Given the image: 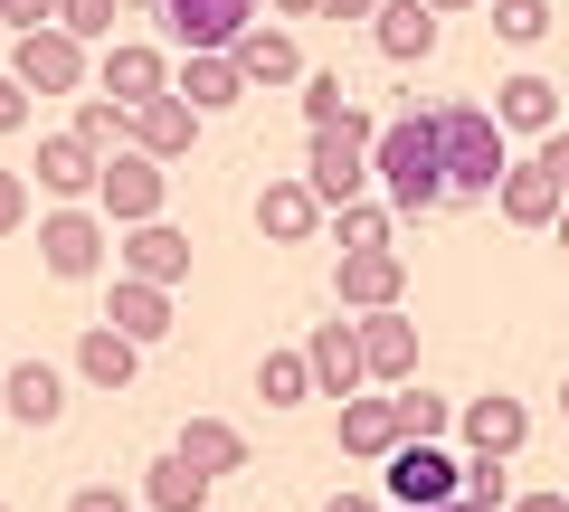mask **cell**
Here are the masks:
<instances>
[{
	"label": "cell",
	"mask_w": 569,
	"mask_h": 512,
	"mask_svg": "<svg viewBox=\"0 0 569 512\" xmlns=\"http://www.w3.org/2000/svg\"><path fill=\"white\" fill-rule=\"evenodd\" d=\"M67 512H133V493L123 484H86V493H67Z\"/></svg>",
	"instance_id": "obj_39"
},
{
	"label": "cell",
	"mask_w": 569,
	"mask_h": 512,
	"mask_svg": "<svg viewBox=\"0 0 569 512\" xmlns=\"http://www.w3.org/2000/svg\"><path fill=\"white\" fill-rule=\"evenodd\" d=\"M171 455H181V465H200L209 484H219V474H238V465H247V436L228 428V418H190V428H181V446H171Z\"/></svg>",
	"instance_id": "obj_26"
},
{
	"label": "cell",
	"mask_w": 569,
	"mask_h": 512,
	"mask_svg": "<svg viewBox=\"0 0 569 512\" xmlns=\"http://www.w3.org/2000/svg\"><path fill=\"white\" fill-rule=\"evenodd\" d=\"M67 133H77V143L96 152V162H114V152H133V114H123V104H104V96H86Z\"/></svg>",
	"instance_id": "obj_28"
},
{
	"label": "cell",
	"mask_w": 569,
	"mask_h": 512,
	"mask_svg": "<svg viewBox=\"0 0 569 512\" xmlns=\"http://www.w3.org/2000/svg\"><path fill=\"white\" fill-rule=\"evenodd\" d=\"M190 133H200V114H190L181 96H152V104L133 114V152H142V162H181Z\"/></svg>",
	"instance_id": "obj_21"
},
{
	"label": "cell",
	"mask_w": 569,
	"mask_h": 512,
	"mask_svg": "<svg viewBox=\"0 0 569 512\" xmlns=\"http://www.w3.org/2000/svg\"><path fill=\"white\" fill-rule=\"evenodd\" d=\"M104 323H114L123 342H162V332L181 323V313H171V294H162V285H142V275H123V285H114V304H104Z\"/></svg>",
	"instance_id": "obj_22"
},
{
	"label": "cell",
	"mask_w": 569,
	"mask_h": 512,
	"mask_svg": "<svg viewBox=\"0 0 569 512\" xmlns=\"http://www.w3.org/2000/svg\"><path fill=\"white\" fill-rule=\"evenodd\" d=\"M560 409H569V390H560Z\"/></svg>",
	"instance_id": "obj_49"
},
{
	"label": "cell",
	"mask_w": 569,
	"mask_h": 512,
	"mask_svg": "<svg viewBox=\"0 0 569 512\" xmlns=\"http://www.w3.org/2000/svg\"><path fill=\"white\" fill-rule=\"evenodd\" d=\"M427 512H475V503H427Z\"/></svg>",
	"instance_id": "obj_48"
},
{
	"label": "cell",
	"mask_w": 569,
	"mask_h": 512,
	"mask_svg": "<svg viewBox=\"0 0 569 512\" xmlns=\"http://www.w3.org/2000/svg\"><path fill=\"white\" fill-rule=\"evenodd\" d=\"M389 399H399V436H418V446H437V436L456 428V409L437 390H389Z\"/></svg>",
	"instance_id": "obj_32"
},
{
	"label": "cell",
	"mask_w": 569,
	"mask_h": 512,
	"mask_svg": "<svg viewBox=\"0 0 569 512\" xmlns=\"http://www.w3.org/2000/svg\"><path fill=\"white\" fill-rule=\"evenodd\" d=\"M437 152H447V190L456 200H493L503 171H512L493 104H437Z\"/></svg>",
	"instance_id": "obj_2"
},
{
	"label": "cell",
	"mask_w": 569,
	"mask_h": 512,
	"mask_svg": "<svg viewBox=\"0 0 569 512\" xmlns=\"http://www.w3.org/2000/svg\"><path fill=\"white\" fill-rule=\"evenodd\" d=\"M512 512H569V493H522Z\"/></svg>",
	"instance_id": "obj_43"
},
{
	"label": "cell",
	"mask_w": 569,
	"mask_h": 512,
	"mask_svg": "<svg viewBox=\"0 0 569 512\" xmlns=\"http://www.w3.org/2000/svg\"><path fill=\"white\" fill-rule=\"evenodd\" d=\"M10 228H29V181L20 171H0V238H10Z\"/></svg>",
	"instance_id": "obj_38"
},
{
	"label": "cell",
	"mask_w": 569,
	"mask_h": 512,
	"mask_svg": "<svg viewBox=\"0 0 569 512\" xmlns=\"http://www.w3.org/2000/svg\"><path fill=\"white\" fill-rule=\"evenodd\" d=\"M323 512H370V503H361V493H332V503H323Z\"/></svg>",
	"instance_id": "obj_44"
},
{
	"label": "cell",
	"mask_w": 569,
	"mask_h": 512,
	"mask_svg": "<svg viewBox=\"0 0 569 512\" xmlns=\"http://www.w3.org/2000/svg\"><path fill=\"white\" fill-rule=\"evenodd\" d=\"M323 20H380V0H323Z\"/></svg>",
	"instance_id": "obj_42"
},
{
	"label": "cell",
	"mask_w": 569,
	"mask_h": 512,
	"mask_svg": "<svg viewBox=\"0 0 569 512\" xmlns=\"http://www.w3.org/2000/svg\"><path fill=\"white\" fill-rule=\"evenodd\" d=\"M493 123H503V133H560V86L550 77H503L493 86Z\"/></svg>",
	"instance_id": "obj_16"
},
{
	"label": "cell",
	"mask_w": 569,
	"mask_h": 512,
	"mask_svg": "<svg viewBox=\"0 0 569 512\" xmlns=\"http://www.w3.org/2000/svg\"><path fill=\"white\" fill-rule=\"evenodd\" d=\"M276 10H323V0H276Z\"/></svg>",
	"instance_id": "obj_46"
},
{
	"label": "cell",
	"mask_w": 569,
	"mask_h": 512,
	"mask_svg": "<svg viewBox=\"0 0 569 512\" xmlns=\"http://www.w3.org/2000/svg\"><path fill=\"white\" fill-rule=\"evenodd\" d=\"M257 399H266V409H305V399H313L305 351H266V361H257Z\"/></svg>",
	"instance_id": "obj_30"
},
{
	"label": "cell",
	"mask_w": 569,
	"mask_h": 512,
	"mask_svg": "<svg viewBox=\"0 0 569 512\" xmlns=\"http://www.w3.org/2000/svg\"><path fill=\"white\" fill-rule=\"evenodd\" d=\"M123 275H142V285H181V275H190V238H181V228H171V219H152V228H133V238H123Z\"/></svg>",
	"instance_id": "obj_14"
},
{
	"label": "cell",
	"mask_w": 569,
	"mask_h": 512,
	"mask_svg": "<svg viewBox=\"0 0 569 512\" xmlns=\"http://www.w3.org/2000/svg\"><path fill=\"white\" fill-rule=\"evenodd\" d=\"M361 370L370 380H408V370H418V323H408V313H361Z\"/></svg>",
	"instance_id": "obj_17"
},
{
	"label": "cell",
	"mask_w": 569,
	"mask_h": 512,
	"mask_svg": "<svg viewBox=\"0 0 569 512\" xmlns=\"http://www.w3.org/2000/svg\"><path fill=\"white\" fill-rule=\"evenodd\" d=\"M313 219H323V200H313L305 181H266V190H257V228H266V238H276V247L313 238Z\"/></svg>",
	"instance_id": "obj_25"
},
{
	"label": "cell",
	"mask_w": 569,
	"mask_h": 512,
	"mask_svg": "<svg viewBox=\"0 0 569 512\" xmlns=\"http://www.w3.org/2000/svg\"><path fill=\"white\" fill-rule=\"evenodd\" d=\"M58 10H67V0H0V29H20V39H29V29H58Z\"/></svg>",
	"instance_id": "obj_37"
},
{
	"label": "cell",
	"mask_w": 569,
	"mask_h": 512,
	"mask_svg": "<svg viewBox=\"0 0 569 512\" xmlns=\"http://www.w3.org/2000/svg\"><path fill=\"white\" fill-rule=\"evenodd\" d=\"M370 143H380V123L351 104V114H332V123H313V171H305V190L323 209H351L361 200V181H370Z\"/></svg>",
	"instance_id": "obj_3"
},
{
	"label": "cell",
	"mask_w": 569,
	"mask_h": 512,
	"mask_svg": "<svg viewBox=\"0 0 569 512\" xmlns=\"http://www.w3.org/2000/svg\"><path fill=\"white\" fill-rule=\"evenodd\" d=\"M370 39H380V58L418 67V58H437V10H427V0H380Z\"/></svg>",
	"instance_id": "obj_18"
},
{
	"label": "cell",
	"mask_w": 569,
	"mask_h": 512,
	"mask_svg": "<svg viewBox=\"0 0 569 512\" xmlns=\"http://www.w3.org/2000/svg\"><path fill=\"white\" fill-rule=\"evenodd\" d=\"M39 267L67 275V285H86V275L104 267V219L96 209H48L39 219Z\"/></svg>",
	"instance_id": "obj_7"
},
{
	"label": "cell",
	"mask_w": 569,
	"mask_h": 512,
	"mask_svg": "<svg viewBox=\"0 0 569 512\" xmlns=\"http://www.w3.org/2000/svg\"><path fill=\"white\" fill-rule=\"evenodd\" d=\"M493 29H503L512 48H531V39H550V0H493Z\"/></svg>",
	"instance_id": "obj_34"
},
{
	"label": "cell",
	"mask_w": 569,
	"mask_h": 512,
	"mask_svg": "<svg viewBox=\"0 0 569 512\" xmlns=\"http://www.w3.org/2000/svg\"><path fill=\"white\" fill-rule=\"evenodd\" d=\"M142 503H152V512H200L209 503V474L181 465V455H162V465L142 474Z\"/></svg>",
	"instance_id": "obj_29"
},
{
	"label": "cell",
	"mask_w": 569,
	"mask_h": 512,
	"mask_svg": "<svg viewBox=\"0 0 569 512\" xmlns=\"http://www.w3.org/2000/svg\"><path fill=\"white\" fill-rule=\"evenodd\" d=\"M96 209H104V219H123V228H152V219H162V162L114 152L104 181H96Z\"/></svg>",
	"instance_id": "obj_10"
},
{
	"label": "cell",
	"mask_w": 569,
	"mask_h": 512,
	"mask_svg": "<svg viewBox=\"0 0 569 512\" xmlns=\"http://www.w3.org/2000/svg\"><path fill=\"white\" fill-rule=\"evenodd\" d=\"M332 238H342V257H389V209H370V200L332 209Z\"/></svg>",
	"instance_id": "obj_31"
},
{
	"label": "cell",
	"mask_w": 569,
	"mask_h": 512,
	"mask_svg": "<svg viewBox=\"0 0 569 512\" xmlns=\"http://www.w3.org/2000/svg\"><path fill=\"white\" fill-rule=\"evenodd\" d=\"M493 200H503V219H512V228H560L569 190L550 181V162L531 152V162H512V171H503V190H493Z\"/></svg>",
	"instance_id": "obj_13"
},
{
	"label": "cell",
	"mask_w": 569,
	"mask_h": 512,
	"mask_svg": "<svg viewBox=\"0 0 569 512\" xmlns=\"http://www.w3.org/2000/svg\"><path fill=\"white\" fill-rule=\"evenodd\" d=\"M389 503H399V512H427V503H466V465H456L447 446H418V436H408V446L389 455Z\"/></svg>",
	"instance_id": "obj_6"
},
{
	"label": "cell",
	"mask_w": 569,
	"mask_h": 512,
	"mask_svg": "<svg viewBox=\"0 0 569 512\" xmlns=\"http://www.w3.org/2000/svg\"><path fill=\"white\" fill-rule=\"evenodd\" d=\"M171 96H181L190 114H228V104L247 96V77H238V58H190V67H171Z\"/></svg>",
	"instance_id": "obj_23"
},
{
	"label": "cell",
	"mask_w": 569,
	"mask_h": 512,
	"mask_svg": "<svg viewBox=\"0 0 569 512\" xmlns=\"http://www.w3.org/2000/svg\"><path fill=\"white\" fill-rule=\"evenodd\" d=\"M96 96H104V104H123V114H142L152 96H171V67H162V48L114 39V48H104V67H96Z\"/></svg>",
	"instance_id": "obj_8"
},
{
	"label": "cell",
	"mask_w": 569,
	"mask_h": 512,
	"mask_svg": "<svg viewBox=\"0 0 569 512\" xmlns=\"http://www.w3.org/2000/svg\"><path fill=\"white\" fill-rule=\"evenodd\" d=\"M427 10H437V20H447V10H475V0H427Z\"/></svg>",
	"instance_id": "obj_45"
},
{
	"label": "cell",
	"mask_w": 569,
	"mask_h": 512,
	"mask_svg": "<svg viewBox=\"0 0 569 512\" xmlns=\"http://www.w3.org/2000/svg\"><path fill=\"white\" fill-rule=\"evenodd\" d=\"M408 267L399 257H342V313H399Z\"/></svg>",
	"instance_id": "obj_20"
},
{
	"label": "cell",
	"mask_w": 569,
	"mask_h": 512,
	"mask_svg": "<svg viewBox=\"0 0 569 512\" xmlns=\"http://www.w3.org/2000/svg\"><path fill=\"white\" fill-rule=\"evenodd\" d=\"M152 20L190 48V58H228L257 29V0H152Z\"/></svg>",
	"instance_id": "obj_4"
},
{
	"label": "cell",
	"mask_w": 569,
	"mask_h": 512,
	"mask_svg": "<svg viewBox=\"0 0 569 512\" xmlns=\"http://www.w3.org/2000/svg\"><path fill=\"white\" fill-rule=\"evenodd\" d=\"M305 370H313V390H332V399H361V332L332 313V323H313V342H305Z\"/></svg>",
	"instance_id": "obj_12"
},
{
	"label": "cell",
	"mask_w": 569,
	"mask_h": 512,
	"mask_svg": "<svg viewBox=\"0 0 569 512\" xmlns=\"http://www.w3.org/2000/svg\"><path fill=\"white\" fill-rule=\"evenodd\" d=\"M456 428H466V455L512 465V455H522V436H531V409H522L512 390H485V399H466V409H456Z\"/></svg>",
	"instance_id": "obj_9"
},
{
	"label": "cell",
	"mask_w": 569,
	"mask_h": 512,
	"mask_svg": "<svg viewBox=\"0 0 569 512\" xmlns=\"http://www.w3.org/2000/svg\"><path fill=\"white\" fill-rule=\"evenodd\" d=\"M0 418H20V428H58V418H67V380L48 361H20L10 380H0Z\"/></svg>",
	"instance_id": "obj_15"
},
{
	"label": "cell",
	"mask_w": 569,
	"mask_h": 512,
	"mask_svg": "<svg viewBox=\"0 0 569 512\" xmlns=\"http://www.w3.org/2000/svg\"><path fill=\"white\" fill-rule=\"evenodd\" d=\"M305 114H313V123H332V114H351V96H342V77H313V67H305Z\"/></svg>",
	"instance_id": "obj_36"
},
{
	"label": "cell",
	"mask_w": 569,
	"mask_h": 512,
	"mask_svg": "<svg viewBox=\"0 0 569 512\" xmlns=\"http://www.w3.org/2000/svg\"><path fill=\"white\" fill-rule=\"evenodd\" d=\"M550 238H560V247H569V209H560V228H550Z\"/></svg>",
	"instance_id": "obj_47"
},
{
	"label": "cell",
	"mask_w": 569,
	"mask_h": 512,
	"mask_svg": "<svg viewBox=\"0 0 569 512\" xmlns=\"http://www.w3.org/2000/svg\"><path fill=\"white\" fill-rule=\"evenodd\" d=\"M503 493H512V474L493 465V455H466V503L475 512H503Z\"/></svg>",
	"instance_id": "obj_35"
},
{
	"label": "cell",
	"mask_w": 569,
	"mask_h": 512,
	"mask_svg": "<svg viewBox=\"0 0 569 512\" xmlns=\"http://www.w3.org/2000/svg\"><path fill=\"white\" fill-rule=\"evenodd\" d=\"M228 58H238V77H247V86H305V48L284 39V29H266V20L247 29Z\"/></svg>",
	"instance_id": "obj_19"
},
{
	"label": "cell",
	"mask_w": 569,
	"mask_h": 512,
	"mask_svg": "<svg viewBox=\"0 0 569 512\" xmlns=\"http://www.w3.org/2000/svg\"><path fill=\"white\" fill-rule=\"evenodd\" d=\"M96 181H104V162H96V152L77 143V133H48V143H39V190H58L67 209H77V200H86Z\"/></svg>",
	"instance_id": "obj_24"
},
{
	"label": "cell",
	"mask_w": 569,
	"mask_h": 512,
	"mask_svg": "<svg viewBox=\"0 0 569 512\" xmlns=\"http://www.w3.org/2000/svg\"><path fill=\"white\" fill-rule=\"evenodd\" d=\"M0 512H10V503H0Z\"/></svg>",
	"instance_id": "obj_50"
},
{
	"label": "cell",
	"mask_w": 569,
	"mask_h": 512,
	"mask_svg": "<svg viewBox=\"0 0 569 512\" xmlns=\"http://www.w3.org/2000/svg\"><path fill=\"white\" fill-rule=\"evenodd\" d=\"M133 351H142V342H123L114 323H96V332L77 342V380H86V390H133Z\"/></svg>",
	"instance_id": "obj_27"
},
{
	"label": "cell",
	"mask_w": 569,
	"mask_h": 512,
	"mask_svg": "<svg viewBox=\"0 0 569 512\" xmlns=\"http://www.w3.org/2000/svg\"><path fill=\"white\" fill-rule=\"evenodd\" d=\"M114 10H123V0H67L58 29H67L77 48H96V39H114Z\"/></svg>",
	"instance_id": "obj_33"
},
{
	"label": "cell",
	"mask_w": 569,
	"mask_h": 512,
	"mask_svg": "<svg viewBox=\"0 0 569 512\" xmlns=\"http://www.w3.org/2000/svg\"><path fill=\"white\" fill-rule=\"evenodd\" d=\"M370 171L389 181V200L399 209H447V152H437V114H399L380 123V143H370Z\"/></svg>",
	"instance_id": "obj_1"
},
{
	"label": "cell",
	"mask_w": 569,
	"mask_h": 512,
	"mask_svg": "<svg viewBox=\"0 0 569 512\" xmlns=\"http://www.w3.org/2000/svg\"><path fill=\"white\" fill-rule=\"evenodd\" d=\"M20 123H29V86L0 67V133H20Z\"/></svg>",
	"instance_id": "obj_40"
},
{
	"label": "cell",
	"mask_w": 569,
	"mask_h": 512,
	"mask_svg": "<svg viewBox=\"0 0 569 512\" xmlns=\"http://www.w3.org/2000/svg\"><path fill=\"white\" fill-rule=\"evenodd\" d=\"M408 436H399V399L389 390H361V399H342V455H361V465H389Z\"/></svg>",
	"instance_id": "obj_11"
},
{
	"label": "cell",
	"mask_w": 569,
	"mask_h": 512,
	"mask_svg": "<svg viewBox=\"0 0 569 512\" xmlns=\"http://www.w3.org/2000/svg\"><path fill=\"white\" fill-rule=\"evenodd\" d=\"M541 162H550V181L569 190V123H560V133H541Z\"/></svg>",
	"instance_id": "obj_41"
},
{
	"label": "cell",
	"mask_w": 569,
	"mask_h": 512,
	"mask_svg": "<svg viewBox=\"0 0 569 512\" xmlns=\"http://www.w3.org/2000/svg\"><path fill=\"white\" fill-rule=\"evenodd\" d=\"M10 77H20L29 96H96V67H86V48L67 39V29H29L20 58H10Z\"/></svg>",
	"instance_id": "obj_5"
}]
</instances>
